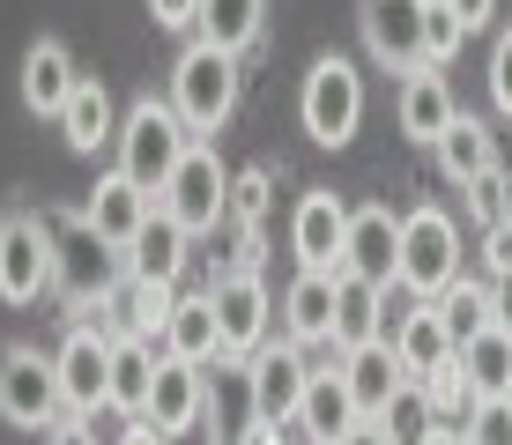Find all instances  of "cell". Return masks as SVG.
Listing matches in <instances>:
<instances>
[{"label": "cell", "mask_w": 512, "mask_h": 445, "mask_svg": "<svg viewBox=\"0 0 512 445\" xmlns=\"http://www.w3.org/2000/svg\"><path fill=\"white\" fill-rule=\"evenodd\" d=\"M193 141H201V134L179 119V104H171V97H134L127 119H119V171H127L134 186L164 193V178L179 171V156L193 149Z\"/></svg>", "instance_id": "1"}, {"label": "cell", "mask_w": 512, "mask_h": 445, "mask_svg": "<svg viewBox=\"0 0 512 445\" xmlns=\"http://www.w3.org/2000/svg\"><path fill=\"white\" fill-rule=\"evenodd\" d=\"M171 104H179V119H186L201 141L223 134V119L238 112V52L193 38V45L179 52V67H171Z\"/></svg>", "instance_id": "2"}, {"label": "cell", "mask_w": 512, "mask_h": 445, "mask_svg": "<svg viewBox=\"0 0 512 445\" xmlns=\"http://www.w3.org/2000/svg\"><path fill=\"white\" fill-rule=\"evenodd\" d=\"M297 119H305V134L320 141V149H349L357 127H364V75H357V60H342V52L312 60L305 97H297Z\"/></svg>", "instance_id": "3"}, {"label": "cell", "mask_w": 512, "mask_h": 445, "mask_svg": "<svg viewBox=\"0 0 512 445\" xmlns=\"http://www.w3.org/2000/svg\"><path fill=\"white\" fill-rule=\"evenodd\" d=\"M52 275H60V230L52 216L38 208H15L8 223H0V305H38L52 290Z\"/></svg>", "instance_id": "4"}, {"label": "cell", "mask_w": 512, "mask_h": 445, "mask_svg": "<svg viewBox=\"0 0 512 445\" xmlns=\"http://www.w3.org/2000/svg\"><path fill=\"white\" fill-rule=\"evenodd\" d=\"M461 275V238H453V216L438 201H423L401 216V267H394V282L409 297H438L446 282Z\"/></svg>", "instance_id": "5"}, {"label": "cell", "mask_w": 512, "mask_h": 445, "mask_svg": "<svg viewBox=\"0 0 512 445\" xmlns=\"http://www.w3.org/2000/svg\"><path fill=\"white\" fill-rule=\"evenodd\" d=\"M208 297H216V327H223V364H245L275 334V297L260 282V267H223L208 282Z\"/></svg>", "instance_id": "6"}, {"label": "cell", "mask_w": 512, "mask_h": 445, "mask_svg": "<svg viewBox=\"0 0 512 445\" xmlns=\"http://www.w3.org/2000/svg\"><path fill=\"white\" fill-rule=\"evenodd\" d=\"M305 379H312V364H305V342H290V334H268L253 356H245V401H253V423H297V401H305Z\"/></svg>", "instance_id": "7"}, {"label": "cell", "mask_w": 512, "mask_h": 445, "mask_svg": "<svg viewBox=\"0 0 512 445\" xmlns=\"http://www.w3.org/2000/svg\"><path fill=\"white\" fill-rule=\"evenodd\" d=\"M60 408H67V394H60V364H52V356L23 349V342L0 349V416H8L15 431H52Z\"/></svg>", "instance_id": "8"}, {"label": "cell", "mask_w": 512, "mask_h": 445, "mask_svg": "<svg viewBox=\"0 0 512 445\" xmlns=\"http://www.w3.org/2000/svg\"><path fill=\"white\" fill-rule=\"evenodd\" d=\"M156 201H164V216H179L193 238H201V230H216L223 208H231V171L216 164V149H208V141H193V149L179 156V171L164 178V193H156Z\"/></svg>", "instance_id": "9"}, {"label": "cell", "mask_w": 512, "mask_h": 445, "mask_svg": "<svg viewBox=\"0 0 512 445\" xmlns=\"http://www.w3.org/2000/svg\"><path fill=\"white\" fill-rule=\"evenodd\" d=\"M52 364H60V394H67V416H97V408H112V334H104V327L75 319Z\"/></svg>", "instance_id": "10"}, {"label": "cell", "mask_w": 512, "mask_h": 445, "mask_svg": "<svg viewBox=\"0 0 512 445\" xmlns=\"http://www.w3.org/2000/svg\"><path fill=\"white\" fill-rule=\"evenodd\" d=\"M423 8H431V0H357L364 45H372V60L386 67V75L431 67V52H423Z\"/></svg>", "instance_id": "11"}, {"label": "cell", "mask_w": 512, "mask_h": 445, "mask_svg": "<svg viewBox=\"0 0 512 445\" xmlns=\"http://www.w3.org/2000/svg\"><path fill=\"white\" fill-rule=\"evenodd\" d=\"M342 245H349V208H342V193L312 186L305 201H297V216H290V253H297V267L342 275Z\"/></svg>", "instance_id": "12"}, {"label": "cell", "mask_w": 512, "mask_h": 445, "mask_svg": "<svg viewBox=\"0 0 512 445\" xmlns=\"http://www.w3.org/2000/svg\"><path fill=\"white\" fill-rule=\"evenodd\" d=\"M156 216V193L149 186H134L127 171H104L97 186H90V201H82V223L97 230L104 245H112V253H127L134 245V230Z\"/></svg>", "instance_id": "13"}, {"label": "cell", "mask_w": 512, "mask_h": 445, "mask_svg": "<svg viewBox=\"0 0 512 445\" xmlns=\"http://www.w3.org/2000/svg\"><path fill=\"white\" fill-rule=\"evenodd\" d=\"M401 267V216L394 208H349V245H342V275H364V282H394Z\"/></svg>", "instance_id": "14"}, {"label": "cell", "mask_w": 512, "mask_h": 445, "mask_svg": "<svg viewBox=\"0 0 512 445\" xmlns=\"http://www.w3.org/2000/svg\"><path fill=\"white\" fill-rule=\"evenodd\" d=\"M208 364H186V356H156V386H149V423L156 431H193L208 416Z\"/></svg>", "instance_id": "15"}, {"label": "cell", "mask_w": 512, "mask_h": 445, "mask_svg": "<svg viewBox=\"0 0 512 445\" xmlns=\"http://www.w3.org/2000/svg\"><path fill=\"white\" fill-rule=\"evenodd\" d=\"M186 245H193V230L179 216H164V201H156V216L134 230V245L119 253V267H127V282H179L186 275Z\"/></svg>", "instance_id": "16"}, {"label": "cell", "mask_w": 512, "mask_h": 445, "mask_svg": "<svg viewBox=\"0 0 512 445\" xmlns=\"http://www.w3.org/2000/svg\"><path fill=\"white\" fill-rule=\"evenodd\" d=\"M112 260H119V253H112V245H104V238H97V230L82 223V216L67 223V238H60V275H52V282L67 290V312L112 290Z\"/></svg>", "instance_id": "17"}, {"label": "cell", "mask_w": 512, "mask_h": 445, "mask_svg": "<svg viewBox=\"0 0 512 445\" xmlns=\"http://www.w3.org/2000/svg\"><path fill=\"white\" fill-rule=\"evenodd\" d=\"M342 379H349V401H357V416H386V401L409 386V371H401V356L394 342H357V349H342Z\"/></svg>", "instance_id": "18"}, {"label": "cell", "mask_w": 512, "mask_h": 445, "mask_svg": "<svg viewBox=\"0 0 512 445\" xmlns=\"http://www.w3.org/2000/svg\"><path fill=\"white\" fill-rule=\"evenodd\" d=\"M394 119H401V134H409V141H423V149H438V134L453 127V82L438 75V67H416V75H401Z\"/></svg>", "instance_id": "19"}, {"label": "cell", "mask_w": 512, "mask_h": 445, "mask_svg": "<svg viewBox=\"0 0 512 445\" xmlns=\"http://www.w3.org/2000/svg\"><path fill=\"white\" fill-rule=\"evenodd\" d=\"M334 282L342 275H320V267H297V282L282 290V334L290 342H327L334 349Z\"/></svg>", "instance_id": "20"}, {"label": "cell", "mask_w": 512, "mask_h": 445, "mask_svg": "<svg viewBox=\"0 0 512 445\" xmlns=\"http://www.w3.org/2000/svg\"><path fill=\"white\" fill-rule=\"evenodd\" d=\"M386 342H394V356H401V371H409L416 386L431 379V371L446 364L453 349H461V342H453V334H446V319H438V305H431V297H423V305H409V312H401V327L386 334Z\"/></svg>", "instance_id": "21"}, {"label": "cell", "mask_w": 512, "mask_h": 445, "mask_svg": "<svg viewBox=\"0 0 512 445\" xmlns=\"http://www.w3.org/2000/svg\"><path fill=\"white\" fill-rule=\"evenodd\" d=\"M75 82H82L75 75V52H67L60 38H38V45L23 52V104L38 119H60V104L75 97Z\"/></svg>", "instance_id": "22"}, {"label": "cell", "mask_w": 512, "mask_h": 445, "mask_svg": "<svg viewBox=\"0 0 512 445\" xmlns=\"http://www.w3.org/2000/svg\"><path fill=\"white\" fill-rule=\"evenodd\" d=\"M60 134H67V149H75V156H97L104 141H119V112H112V89L82 75V82H75V97L60 104Z\"/></svg>", "instance_id": "23"}, {"label": "cell", "mask_w": 512, "mask_h": 445, "mask_svg": "<svg viewBox=\"0 0 512 445\" xmlns=\"http://www.w3.org/2000/svg\"><path fill=\"white\" fill-rule=\"evenodd\" d=\"M156 342H141L134 327L112 334V408L119 416H149V386H156Z\"/></svg>", "instance_id": "24"}, {"label": "cell", "mask_w": 512, "mask_h": 445, "mask_svg": "<svg viewBox=\"0 0 512 445\" xmlns=\"http://www.w3.org/2000/svg\"><path fill=\"white\" fill-rule=\"evenodd\" d=\"M349 423H357V401H349L342 356H334L327 371H312V379H305V401H297V431H305V438H342Z\"/></svg>", "instance_id": "25"}, {"label": "cell", "mask_w": 512, "mask_h": 445, "mask_svg": "<svg viewBox=\"0 0 512 445\" xmlns=\"http://www.w3.org/2000/svg\"><path fill=\"white\" fill-rule=\"evenodd\" d=\"M164 356H186V364H223V327H216V297H179L164 327Z\"/></svg>", "instance_id": "26"}, {"label": "cell", "mask_w": 512, "mask_h": 445, "mask_svg": "<svg viewBox=\"0 0 512 445\" xmlns=\"http://www.w3.org/2000/svg\"><path fill=\"white\" fill-rule=\"evenodd\" d=\"M193 30L223 52H253L260 30H268V0H201V23Z\"/></svg>", "instance_id": "27"}, {"label": "cell", "mask_w": 512, "mask_h": 445, "mask_svg": "<svg viewBox=\"0 0 512 445\" xmlns=\"http://www.w3.org/2000/svg\"><path fill=\"white\" fill-rule=\"evenodd\" d=\"M490 164H498V149H490V127L468 112H453V127L438 134V171L453 178V186H468V178H483Z\"/></svg>", "instance_id": "28"}, {"label": "cell", "mask_w": 512, "mask_h": 445, "mask_svg": "<svg viewBox=\"0 0 512 445\" xmlns=\"http://www.w3.org/2000/svg\"><path fill=\"white\" fill-rule=\"evenodd\" d=\"M461 364H468V379H475V394H483V401H512V334L505 327L468 334Z\"/></svg>", "instance_id": "29"}, {"label": "cell", "mask_w": 512, "mask_h": 445, "mask_svg": "<svg viewBox=\"0 0 512 445\" xmlns=\"http://www.w3.org/2000/svg\"><path fill=\"white\" fill-rule=\"evenodd\" d=\"M423 401H431V423L438 431H468V416H475V379H468V364H461V349L446 356V364L431 371V379H423Z\"/></svg>", "instance_id": "30"}, {"label": "cell", "mask_w": 512, "mask_h": 445, "mask_svg": "<svg viewBox=\"0 0 512 445\" xmlns=\"http://www.w3.org/2000/svg\"><path fill=\"white\" fill-rule=\"evenodd\" d=\"M438 319H446V334L453 342H468V334H483L490 327V282H468V275H453L446 290L431 297Z\"/></svg>", "instance_id": "31"}, {"label": "cell", "mask_w": 512, "mask_h": 445, "mask_svg": "<svg viewBox=\"0 0 512 445\" xmlns=\"http://www.w3.org/2000/svg\"><path fill=\"white\" fill-rule=\"evenodd\" d=\"M171 305H179V282H127V327L141 334V342H156V349H164Z\"/></svg>", "instance_id": "32"}, {"label": "cell", "mask_w": 512, "mask_h": 445, "mask_svg": "<svg viewBox=\"0 0 512 445\" xmlns=\"http://www.w3.org/2000/svg\"><path fill=\"white\" fill-rule=\"evenodd\" d=\"M386 431H394V445H423V438H431L438 431V423H431V401H423V386L409 379V386H401V394L394 401H386Z\"/></svg>", "instance_id": "33"}, {"label": "cell", "mask_w": 512, "mask_h": 445, "mask_svg": "<svg viewBox=\"0 0 512 445\" xmlns=\"http://www.w3.org/2000/svg\"><path fill=\"white\" fill-rule=\"evenodd\" d=\"M268 164H245V171H231V208H223V216H231L238 230H260V216H268Z\"/></svg>", "instance_id": "34"}, {"label": "cell", "mask_w": 512, "mask_h": 445, "mask_svg": "<svg viewBox=\"0 0 512 445\" xmlns=\"http://www.w3.org/2000/svg\"><path fill=\"white\" fill-rule=\"evenodd\" d=\"M461 38H468L461 15H453L446 0H431V8H423V52H431V67H446L453 52H461Z\"/></svg>", "instance_id": "35"}, {"label": "cell", "mask_w": 512, "mask_h": 445, "mask_svg": "<svg viewBox=\"0 0 512 445\" xmlns=\"http://www.w3.org/2000/svg\"><path fill=\"white\" fill-rule=\"evenodd\" d=\"M468 445H512V401H475Z\"/></svg>", "instance_id": "36"}, {"label": "cell", "mask_w": 512, "mask_h": 445, "mask_svg": "<svg viewBox=\"0 0 512 445\" xmlns=\"http://www.w3.org/2000/svg\"><path fill=\"white\" fill-rule=\"evenodd\" d=\"M468 208H475V216H483V230L512 216V208H505V171H498V164H490L483 178H468Z\"/></svg>", "instance_id": "37"}, {"label": "cell", "mask_w": 512, "mask_h": 445, "mask_svg": "<svg viewBox=\"0 0 512 445\" xmlns=\"http://www.w3.org/2000/svg\"><path fill=\"white\" fill-rule=\"evenodd\" d=\"M490 104L512 119V30H498V45H490Z\"/></svg>", "instance_id": "38"}, {"label": "cell", "mask_w": 512, "mask_h": 445, "mask_svg": "<svg viewBox=\"0 0 512 445\" xmlns=\"http://www.w3.org/2000/svg\"><path fill=\"white\" fill-rule=\"evenodd\" d=\"M149 15H156V30H193L201 23V0H149Z\"/></svg>", "instance_id": "39"}, {"label": "cell", "mask_w": 512, "mask_h": 445, "mask_svg": "<svg viewBox=\"0 0 512 445\" xmlns=\"http://www.w3.org/2000/svg\"><path fill=\"white\" fill-rule=\"evenodd\" d=\"M483 267H490V275H505V267H512V216L483 230Z\"/></svg>", "instance_id": "40"}, {"label": "cell", "mask_w": 512, "mask_h": 445, "mask_svg": "<svg viewBox=\"0 0 512 445\" xmlns=\"http://www.w3.org/2000/svg\"><path fill=\"white\" fill-rule=\"evenodd\" d=\"M490 327L512 334V267H505V275H490Z\"/></svg>", "instance_id": "41"}, {"label": "cell", "mask_w": 512, "mask_h": 445, "mask_svg": "<svg viewBox=\"0 0 512 445\" xmlns=\"http://www.w3.org/2000/svg\"><path fill=\"white\" fill-rule=\"evenodd\" d=\"M334 445H394V431H386L379 416H357V423H349V431L334 438Z\"/></svg>", "instance_id": "42"}, {"label": "cell", "mask_w": 512, "mask_h": 445, "mask_svg": "<svg viewBox=\"0 0 512 445\" xmlns=\"http://www.w3.org/2000/svg\"><path fill=\"white\" fill-rule=\"evenodd\" d=\"M45 445H97V431H90L82 416H60V423L45 431Z\"/></svg>", "instance_id": "43"}, {"label": "cell", "mask_w": 512, "mask_h": 445, "mask_svg": "<svg viewBox=\"0 0 512 445\" xmlns=\"http://www.w3.org/2000/svg\"><path fill=\"white\" fill-rule=\"evenodd\" d=\"M453 15H461V30H490V15H498V0H446Z\"/></svg>", "instance_id": "44"}, {"label": "cell", "mask_w": 512, "mask_h": 445, "mask_svg": "<svg viewBox=\"0 0 512 445\" xmlns=\"http://www.w3.org/2000/svg\"><path fill=\"white\" fill-rule=\"evenodd\" d=\"M119 445H171V431H156L149 416H127V431H119Z\"/></svg>", "instance_id": "45"}, {"label": "cell", "mask_w": 512, "mask_h": 445, "mask_svg": "<svg viewBox=\"0 0 512 445\" xmlns=\"http://www.w3.org/2000/svg\"><path fill=\"white\" fill-rule=\"evenodd\" d=\"M238 445H290V438H282L275 423H253V431H238Z\"/></svg>", "instance_id": "46"}, {"label": "cell", "mask_w": 512, "mask_h": 445, "mask_svg": "<svg viewBox=\"0 0 512 445\" xmlns=\"http://www.w3.org/2000/svg\"><path fill=\"white\" fill-rule=\"evenodd\" d=\"M423 445H468V431H431Z\"/></svg>", "instance_id": "47"}, {"label": "cell", "mask_w": 512, "mask_h": 445, "mask_svg": "<svg viewBox=\"0 0 512 445\" xmlns=\"http://www.w3.org/2000/svg\"><path fill=\"white\" fill-rule=\"evenodd\" d=\"M305 445H334V438H305Z\"/></svg>", "instance_id": "48"}]
</instances>
